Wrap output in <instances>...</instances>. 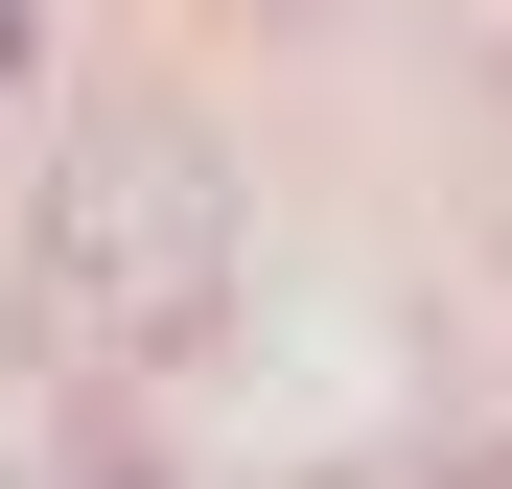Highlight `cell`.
<instances>
[{"label":"cell","instance_id":"3957f363","mask_svg":"<svg viewBox=\"0 0 512 489\" xmlns=\"http://www.w3.org/2000/svg\"><path fill=\"white\" fill-rule=\"evenodd\" d=\"M70 489H163V466H117V443H94V466H70Z\"/></svg>","mask_w":512,"mask_h":489},{"label":"cell","instance_id":"7a4b0ae2","mask_svg":"<svg viewBox=\"0 0 512 489\" xmlns=\"http://www.w3.org/2000/svg\"><path fill=\"white\" fill-rule=\"evenodd\" d=\"M396 489H512V443H443V466H396Z\"/></svg>","mask_w":512,"mask_h":489},{"label":"cell","instance_id":"6da1fadb","mask_svg":"<svg viewBox=\"0 0 512 489\" xmlns=\"http://www.w3.org/2000/svg\"><path fill=\"white\" fill-rule=\"evenodd\" d=\"M24 303H47V350H94V373L210 350V303H233V187H210V140L163 117V94L70 140V187H47V233H24Z\"/></svg>","mask_w":512,"mask_h":489},{"label":"cell","instance_id":"277c9868","mask_svg":"<svg viewBox=\"0 0 512 489\" xmlns=\"http://www.w3.org/2000/svg\"><path fill=\"white\" fill-rule=\"evenodd\" d=\"M326 489H396V466H326Z\"/></svg>","mask_w":512,"mask_h":489}]
</instances>
